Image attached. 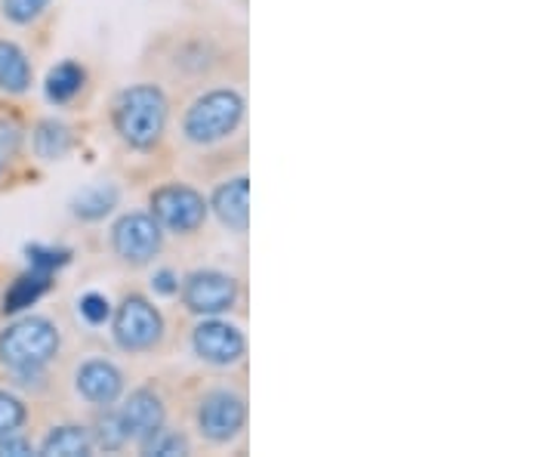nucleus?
Segmentation results:
<instances>
[{
	"instance_id": "f257e3e1",
	"label": "nucleus",
	"mask_w": 555,
	"mask_h": 457,
	"mask_svg": "<svg viewBox=\"0 0 555 457\" xmlns=\"http://www.w3.org/2000/svg\"><path fill=\"white\" fill-rule=\"evenodd\" d=\"M170 120V102L158 84H133L124 87L112 102V127L124 145L137 152H152Z\"/></svg>"
},
{
	"instance_id": "f03ea898",
	"label": "nucleus",
	"mask_w": 555,
	"mask_h": 457,
	"mask_svg": "<svg viewBox=\"0 0 555 457\" xmlns=\"http://www.w3.org/2000/svg\"><path fill=\"white\" fill-rule=\"evenodd\" d=\"M60 328L43 316H25L0 331V361L20 383L43 378L47 365L60 356Z\"/></svg>"
},
{
	"instance_id": "7ed1b4c3",
	"label": "nucleus",
	"mask_w": 555,
	"mask_h": 457,
	"mask_svg": "<svg viewBox=\"0 0 555 457\" xmlns=\"http://www.w3.org/2000/svg\"><path fill=\"white\" fill-rule=\"evenodd\" d=\"M247 102L235 87H217L201 93L182 118V137L192 145H214L229 140L244 120Z\"/></svg>"
},
{
	"instance_id": "20e7f679",
	"label": "nucleus",
	"mask_w": 555,
	"mask_h": 457,
	"mask_svg": "<svg viewBox=\"0 0 555 457\" xmlns=\"http://www.w3.org/2000/svg\"><path fill=\"white\" fill-rule=\"evenodd\" d=\"M149 207H152V217L160 229L173 232V236L198 232L207 219V211H210L198 189H192L185 182H167V186L155 189L149 199Z\"/></svg>"
},
{
	"instance_id": "39448f33",
	"label": "nucleus",
	"mask_w": 555,
	"mask_h": 457,
	"mask_svg": "<svg viewBox=\"0 0 555 457\" xmlns=\"http://www.w3.org/2000/svg\"><path fill=\"white\" fill-rule=\"evenodd\" d=\"M112 338L124 353H149L164 338V316L145 297L130 294L112 316Z\"/></svg>"
},
{
	"instance_id": "423d86ee",
	"label": "nucleus",
	"mask_w": 555,
	"mask_h": 457,
	"mask_svg": "<svg viewBox=\"0 0 555 457\" xmlns=\"http://www.w3.org/2000/svg\"><path fill=\"white\" fill-rule=\"evenodd\" d=\"M182 291V303L189 313L195 316H222L229 309H235L238 303V279L219 269H195L192 276H185V281L179 284Z\"/></svg>"
},
{
	"instance_id": "0eeeda50",
	"label": "nucleus",
	"mask_w": 555,
	"mask_h": 457,
	"mask_svg": "<svg viewBox=\"0 0 555 457\" xmlns=\"http://www.w3.org/2000/svg\"><path fill=\"white\" fill-rule=\"evenodd\" d=\"M201 436L214 445H229L247 427V398L235 390H210L198 405Z\"/></svg>"
},
{
	"instance_id": "6e6552de",
	"label": "nucleus",
	"mask_w": 555,
	"mask_h": 457,
	"mask_svg": "<svg viewBox=\"0 0 555 457\" xmlns=\"http://www.w3.org/2000/svg\"><path fill=\"white\" fill-rule=\"evenodd\" d=\"M164 229L152 214H124L112 226V251L127 266H145L160 254Z\"/></svg>"
},
{
	"instance_id": "1a4fd4ad",
	"label": "nucleus",
	"mask_w": 555,
	"mask_h": 457,
	"mask_svg": "<svg viewBox=\"0 0 555 457\" xmlns=\"http://www.w3.org/2000/svg\"><path fill=\"white\" fill-rule=\"evenodd\" d=\"M192 350L201 361L217 365V368H229L238 365L241 358L247 356V338L238 325H229L219 316H210L201 321L192 334Z\"/></svg>"
},
{
	"instance_id": "9d476101",
	"label": "nucleus",
	"mask_w": 555,
	"mask_h": 457,
	"mask_svg": "<svg viewBox=\"0 0 555 457\" xmlns=\"http://www.w3.org/2000/svg\"><path fill=\"white\" fill-rule=\"evenodd\" d=\"M75 390L83 402H90L96 408H108L124 396V371L108 358H90L75 375Z\"/></svg>"
},
{
	"instance_id": "9b49d317",
	"label": "nucleus",
	"mask_w": 555,
	"mask_h": 457,
	"mask_svg": "<svg viewBox=\"0 0 555 457\" xmlns=\"http://www.w3.org/2000/svg\"><path fill=\"white\" fill-rule=\"evenodd\" d=\"M120 423H124V433L130 442H145V439L152 436V433H158L160 427H164V418H167V411H164V398L155 393V390H149V386H142V390H133L127 402L118 408Z\"/></svg>"
},
{
	"instance_id": "f8f14e48",
	"label": "nucleus",
	"mask_w": 555,
	"mask_h": 457,
	"mask_svg": "<svg viewBox=\"0 0 555 457\" xmlns=\"http://www.w3.org/2000/svg\"><path fill=\"white\" fill-rule=\"evenodd\" d=\"M217 219L229 229V232H247V223H250V179L235 177L225 179L222 186H217L214 199L207 204Z\"/></svg>"
},
{
	"instance_id": "ddd939ff",
	"label": "nucleus",
	"mask_w": 555,
	"mask_h": 457,
	"mask_svg": "<svg viewBox=\"0 0 555 457\" xmlns=\"http://www.w3.org/2000/svg\"><path fill=\"white\" fill-rule=\"evenodd\" d=\"M31 78H35V68H31V60L25 56V50L13 40L0 38V90L13 93V97L28 93Z\"/></svg>"
},
{
	"instance_id": "4468645a",
	"label": "nucleus",
	"mask_w": 555,
	"mask_h": 457,
	"mask_svg": "<svg viewBox=\"0 0 555 457\" xmlns=\"http://www.w3.org/2000/svg\"><path fill=\"white\" fill-rule=\"evenodd\" d=\"M120 201V189L115 182H93L87 189H80L78 195L72 199V214L83 223H100L105 219Z\"/></svg>"
},
{
	"instance_id": "2eb2a0df",
	"label": "nucleus",
	"mask_w": 555,
	"mask_h": 457,
	"mask_svg": "<svg viewBox=\"0 0 555 457\" xmlns=\"http://www.w3.org/2000/svg\"><path fill=\"white\" fill-rule=\"evenodd\" d=\"M93 448L96 442L90 430H83L78 423H65V427L50 430L40 442V457H90Z\"/></svg>"
},
{
	"instance_id": "dca6fc26",
	"label": "nucleus",
	"mask_w": 555,
	"mask_h": 457,
	"mask_svg": "<svg viewBox=\"0 0 555 457\" xmlns=\"http://www.w3.org/2000/svg\"><path fill=\"white\" fill-rule=\"evenodd\" d=\"M50 272H40V269H31L22 272L20 279L10 284V291L3 294V313L7 316H16V313H25L28 306H35L47 291H50Z\"/></svg>"
},
{
	"instance_id": "f3484780",
	"label": "nucleus",
	"mask_w": 555,
	"mask_h": 457,
	"mask_svg": "<svg viewBox=\"0 0 555 457\" xmlns=\"http://www.w3.org/2000/svg\"><path fill=\"white\" fill-rule=\"evenodd\" d=\"M83 80H87L83 65L65 60L56 68H50L47 84H43V93H47V100L53 102V105H68L83 90Z\"/></svg>"
},
{
	"instance_id": "a211bd4d",
	"label": "nucleus",
	"mask_w": 555,
	"mask_h": 457,
	"mask_svg": "<svg viewBox=\"0 0 555 457\" xmlns=\"http://www.w3.org/2000/svg\"><path fill=\"white\" fill-rule=\"evenodd\" d=\"M72 130L56 118L40 120L35 127V152L43 161H60L72 152Z\"/></svg>"
},
{
	"instance_id": "6ab92c4d",
	"label": "nucleus",
	"mask_w": 555,
	"mask_h": 457,
	"mask_svg": "<svg viewBox=\"0 0 555 457\" xmlns=\"http://www.w3.org/2000/svg\"><path fill=\"white\" fill-rule=\"evenodd\" d=\"M93 442L100 445V448H105V452H120L130 439H127V433H124V423H120V415L108 405V408H102V415L96 418V423H93Z\"/></svg>"
},
{
	"instance_id": "aec40b11",
	"label": "nucleus",
	"mask_w": 555,
	"mask_h": 457,
	"mask_svg": "<svg viewBox=\"0 0 555 457\" xmlns=\"http://www.w3.org/2000/svg\"><path fill=\"white\" fill-rule=\"evenodd\" d=\"M139 448H142V455L149 457H185L192 452L189 439L182 436V433H173V430H164V427H160L158 433H152L145 442H139Z\"/></svg>"
},
{
	"instance_id": "412c9836",
	"label": "nucleus",
	"mask_w": 555,
	"mask_h": 457,
	"mask_svg": "<svg viewBox=\"0 0 555 457\" xmlns=\"http://www.w3.org/2000/svg\"><path fill=\"white\" fill-rule=\"evenodd\" d=\"M25 259H28V266L31 269H40V272H60L62 266H68V259H72V251H65V247H53V244H28L25 247Z\"/></svg>"
},
{
	"instance_id": "4be33fe9",
	"label": "nucleus",
	"mask_w": 555,
	"mask_h": 457,
	"mask_svg": "<svg viewBox=\"0 0 555 457\" xmlns=\"http://www.w3.org/2000/svg\"><path fill=\"white\" fill-rule=\"evenodd\" d=\"M25 420H28V408L22 405V398L7 393V390H0V436L22 430Z\"/></svg>"
},
{
	"instance_id": "5701e85b",
	"label": "nucleus",
	"mask_w": 555,
	"mask_h": 457,
	"mask_svg": "<svg viewBox=\"0 0 555 457\" xmlns=\"http://www.w3.org/2000/svg\"><path fill=\"white\" fill-rule=\"evenodd\" d=\"M22 145V127L13 118H0V177L16 161Z\"/></svg>"
},
{
	"instance_id": "b1692460",
	"label": "nucleus",
	"mask_w": 555,
	"mask_h": 457,
	"mask_svg": "<svg viewBox=\"0 0 555 457\" xmlns=\"http://www.w3.org/2000/svg\"><path fill=\"white\" fill-rule=\"evenodd\" d=\"M3 16L16 25H31L35 20L43 16V10L50 7V0H0Z\"/></svg>"
},
{
	"instance_id": "393cba45",
	"label": "nucleus",
	"mask_w": 555,
	"mask_h": 457,
	"mask_svg": "<svg viewBox=\"0 0 555 457\" xmlns=\"http://www.w3.org/2000/svg\"><path fill=\"white\" fill-rule=\"evenodd\" d=\"M78 313L87 325L100 328V325H105V321L112 318V303H108V297L100 294V291H90V294H83V297L78 300Z\"/></svg>"
},
{
	"instance_id": "a878e982",
	"label": "nucleus",
	"mask_w": 555,
	"mask_h": 457,
	"mask_svg": "<svg viewBox=\"0 0 555 457\" xmlns=\"http://www.w3.org/2000/svg\"><path fill=\"white\" fill-rule=\"evenodd\" d=\"M7 455L10 457L35 455V445L22 436L20 430H16V433H7V436H0V457H7Z\"/></svg>"
},
{
	"instance_id": "bb28decb",
	"label": "nucleus",
	"mask_w": 555,
	"mask_h": 457,
	"mask_svg": "<svg viewBox=\"0 0 555 457\" xmlns=\"http://www.w3.org/2000/svg\"><path fill=\"white\" fill-rule=\"evenodd\" d=\"M152 288L160 297H173V294H179V276L173 269H158L155 279H152Z\"/></svg>"
}]
</instances>
